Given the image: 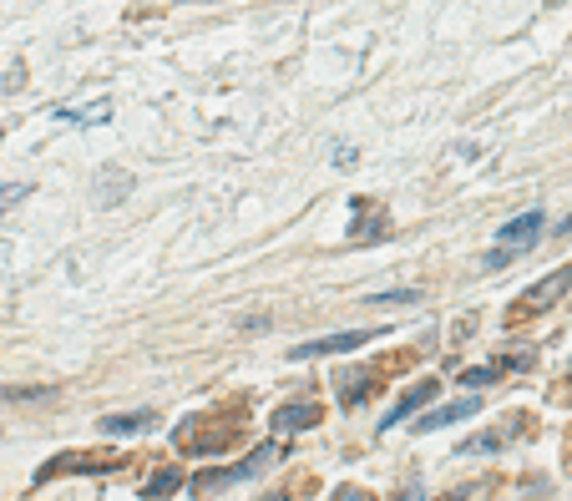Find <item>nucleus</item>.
Segmentation results:
<instances>
[{"label": "nucleus", "mask_w": 572, "mask_h": 501, "mask_svg": "<svg viewBox=\"0 0 572 501\" xmlns=\"http://www.w3.org/2000/svg\"><path fill=\"white\" fill-rule=\"evenodd\" d=\"M274 461H279V446H259V451H253V456H244L238 466L203 472L198 481H192V491H198V497H213V491H223V487H238V481H253V476H264Z\"/></svg>", "instance_id": "obj_1"}, {"label": "nucleus", "mask_w": 572, "mask_h": 501, "mask_svg": "<svg viewBox=\"0 0 572 501\" xmlns=\"http://www.w3.org/2000/svg\"><path fill=\"white\" fill-rule=\"evenodd\" d=\"M375 329H345V335H324V339H304V345H294V360H320V354H350L360 345H370Z\"/></svg>", "instance_id": "obj_2"}, {"label": "nucleus", "mask_w": 572, "mask_h": 501, "mask_svg": "<svg viewBox=\"0 0 572 501\" xmlns=\"http://www.w3.org/2000/svg\"><path fill=\"white\" fill-rule=\"evenodd\" d=\"M537 234H543V208H527V213H517V218L501 223L497 243L501 249H522V243H537Z\"/></svg>", "instance_id": "obj_3"}, {"label": "nucleus", "mask_w": 572, "mask_h": 501, "mask_svg": "<svg viewBox=\"0 0 572 501\" xmlns=\"http://www.w3.org/2000/svg\"><path fill=\"white\" fill-rule=\"evenodd\" d=\"M476 411H482V400H476V396H461V400H451V405H440V411L421 415V421H415V430H421V436H431V430L456 426V421H467V415H476Z\"/></svg>", "instance_id": "obj_4"}, {"label": "nucleus", "mask_w": 572, "mask_h": 501, "mask_svg": "<svg viewBox=\"0 0 572 501\" xmlns=\"http://www.w3.org/2000/svg\"><path fill=\"white\" fill-rule=\"evenodd\" d=\"M436 396V380H421L415 385V390H406V396L396 400V411H385V421H381V430H396L400 421H411L415 411H421V405H426V400Z\"/></svg>", "instance_id": "obj_5"}, {"label": "nucleus", "mask_w": 572, "mask_h": 501, "mask_svg": "<svg viewBox=\"0 0 572 501\" xmlns=\"http://www.w3.org/2000/svg\"><path fill=\"white\" fill-rule=\"evenodd\" d=\"M562 284H572V264H568V268H558L552 279H543V284H537V289H532V295L522 299V304H517V314H527V310H547V304H552V299L562 295Z\"/></svg>", "instance_id": "obj_6"}, {"label": "nucleus", "mask_w": 572, "mask_h": 501, "mask_svg": "<svg viewBox=\"0 0 572 501\" xmlns=\"http://www.w3.org/2000/svg\"><path fill=\"white\" fill-rule=\"evenodd\" d=\"M304 426H320V405H309V400H299V405H284V411H274V430H304Z\"/></svg>", "instance_id": "obj_7"}, {"label": "nucleus", "mask_w": 572, "mask_h": 501, "mask_svg": "<svg viewBox=\"0 0 572 501\" xmlns=\"http://www.w3.org/2000/svg\"><path fill=\"white\" fill-rule=\"evenodd\" d=\"M112 461H91V456H61V461H46L36 481H51V476H66V472H107Z\"/></svg>", "instance_id": "obj_8"}, {"label": "nucleus", "mask_w": 572, "mask_h": 501, "mask_svg": "<svg viewBox=\"0 0 572 501\" xmlns=\"http://www.w3.org/2000/svg\"><path fill=\"white\" fill-rule=\"evenodd\" d=\"M158 415L152 411H137V415H102V430L107 436H137V430H152Z\"/></svg>", "instance_id": "obj_9"}, {"label": "nucleus", "mask_w": 572, "mask_h": 501, "mask_svg": "<svg viewBox=\"0 0 572 501\" xmlns=\"http://www.w3.org/2000/svg\"><path fill=\"white\" fill-rule=\"evenodd\" d=\"M177 487H183V472H173V466H167V472H158V476H152V481L142 487V501H167Z\"/></svg>", "instance_id": "obj_10"}, {"label": "nucleus", "mask_w": 572, "mask_h": 501, "mask_svg": "<svg viewBox=\"0 0 572 501\" xmlns=\"http://www.w3.org/2000/svg\"><path fill=\"white\" fill-rule=\"evenodd\" d=\"M486 451H501V430H486V436H471L461 446V456H486Z\"/></svg>", "instance_id": "obj_11"}, {"label": "nucleus", "mask_w": 572, "mask_h": 501, "mask_svg": "<svg viewBox=\"0 0 572 501\" xmlns=\"http://www.w3.org/2000/svg\"><path fill=\"white\" fill-rule=\"evenodd\" d=\"M501 375V365H476V370H467V375H461V385H471V390H476V385H492Z\"/></svg>", "instance_id": "obj_12"}, {"label": "nucleus", "mask_w": 572, "mask_h": 501, "mask_svg": "<svg viewBox=\"0 0 572 501\" xmlns=\"http://www.w3.org/2000/svg\"><path fill=\"white\" fill-rule=\"evenodd\" d=\"M421 299V289H396V295H375L370 304H415Z\"/></svg>", "instance_id": "obj_13"}, {"label": "nucleus", "mask_w": 572, "mask_h": 501, "mask_svg": "<svg viewBox=\"0 0 572 501\" xmlns=\"http://www.w3.org/2000/svg\"><path fill=\"white\" fill-rule=\"evenodd\" d=\"M335 501H375V497H370V491H360V487H339Z\"/></svg>", "instance_id": "obj_14"}, {"label": "nucleus", "mask_w": 572, "mask_h": 501, "mask_svg": "<svg viewBox=\"0 0 572 501\" xmlns=\"http://www.w3.org/2000/svg\"><path fill=\"white\" fill-rule=\"evenodd\" d=\"M46 390H0V400H41Z\"/></svg>", "instance_id": "obj_15"}]
</instances>
